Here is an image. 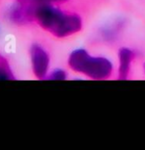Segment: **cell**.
Listing matches in <instances>:
<instances>
[{"label":"cell","mask_w":145,"mask_h":150,"mask_svg":"<svg viewBox=\"0 0 145 150\" xmlns=\"http://www.w3.org/2000/svg\"><path fill=\"white\" fill-rule=\"evenodd\" d=\"M66 77L65 73L63 71H55V72L52 73V75L50 76V80H64Z\"/></svg>","instance_id":"5b68a950"},{"label":"cell","mask_w":145,"mask_h":150,"mask_svg":"<svg viewBox=\"0 0 145 150\" xmlns=\"http://www.w3.org/2000/svg\"><path fill=\"white\" fill-rule=\"evenodd\" d=\"M38 21L45 29L57 37H65L78 32L82 27V21L76 14L64 13L52 6L44 5L36 11Z\"/></svg>","instance_id":"6da1fadb"},{"label":"cell","mask_w":145,"mask_h":150,"mask_svg":"<svg viewBox=\"0 0 145 150\" xmlns=\"http://www.w3.org/2000/svg\"><path fill=\"white\" fill-rule=\"evenodd\" d=\"M70 67L75 71L85 74L95 80H104L111 77L113 66L105 58L91 57L86 51L77 50L69 58Z\"/></svg>","instance_id":"7a4b0ae2"},{"label":"cell","mask_w":145,"mask_h":150,"mask_svg":"<svg viewBox=\"0 0 145 150\" xmlns=\"http://www.w3.org/2000/svg\"><path fill=\"white\" fill-rule=\"evenodd\" d=\"M134 53L131 50L123 48L119 52V77L121 80H126L128 77L129 70H130L131 62L133 61Z\"/></svg>","instance_id":"277c9868"},{"label":"cell","mask_w":145,"mask_h":150,"mask_svg":"<svg viewBox=\"0 0 145 150\" xmlns=\"http://www.w3.org/2000/svg\"><path fill=\"white\" fill-rule=\"evenodd\" d=\"M144 69H145V66H144Z\"/></svg>","instance_id":"8992f818"},{"label":"cell","mask_w":145,"mask_h":150,"mask_svg":"<svg viewBox=\"0 0 145 150\" xmlns=\"http://www.w3.org/2000/svg\"><path fill=\"white\" fill-rule=\"evenodd\" d=\"M32 59L36 75L40 78H43L47 73L48 66V58L47 53L39 46L35 47L32 50Z\"/></svg>","instance_id":"3957f363"}]
</instances>
